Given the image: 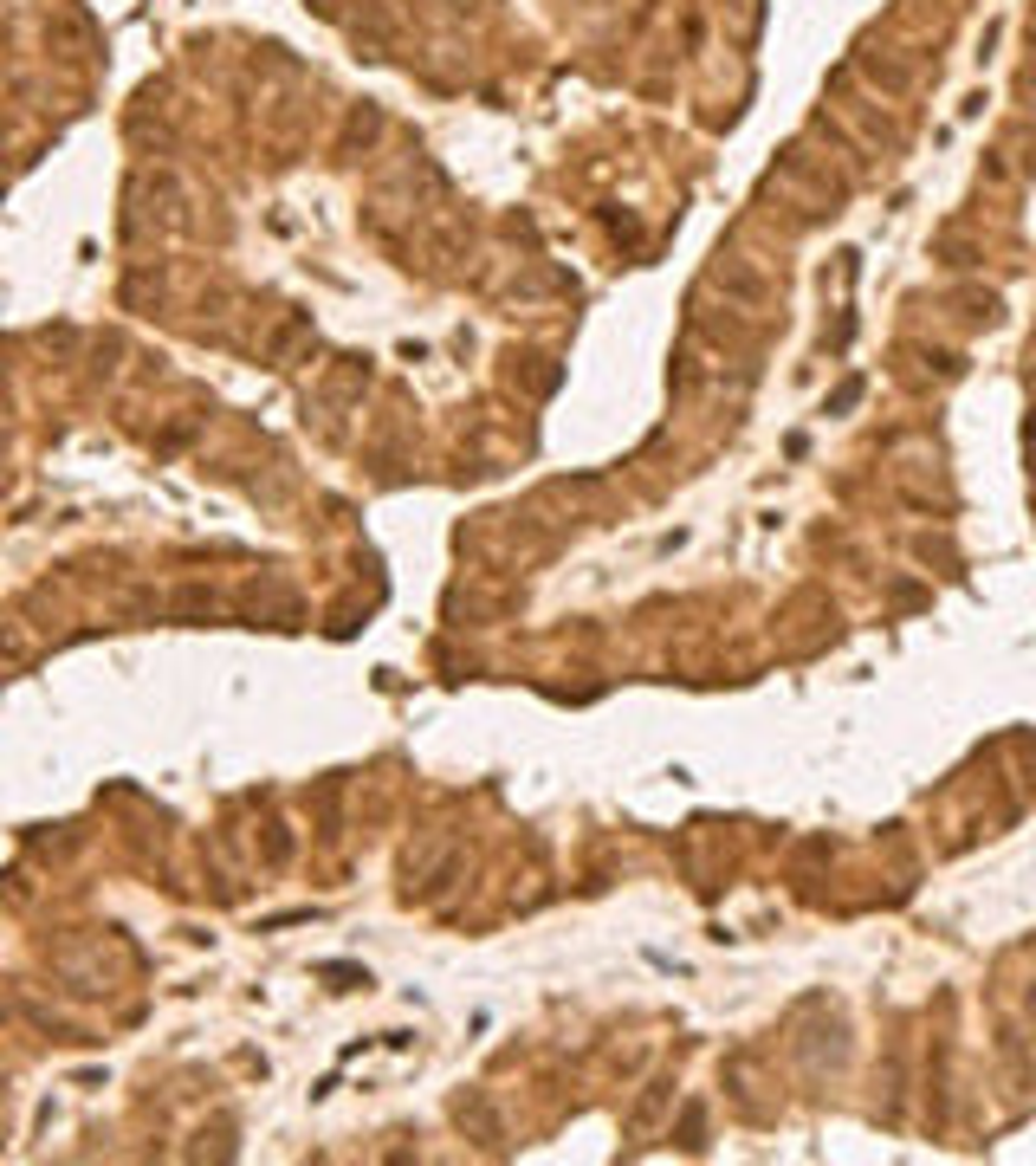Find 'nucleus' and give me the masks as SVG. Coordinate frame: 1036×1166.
<instances>
[{
	"label": "nucleus",
	"instance_id": "nucleus-1",
	"mask_svg": "<svg viewBox=\"0 0 1036 1166\" xmlns=\"http://www.w3.org/2000/svg\"><path fill=\"white\" fill-rule=\"evenodd\" d=\"M778 169H784L790 182H803V188H810V195H823V202H829V214H836L842 202H849V175H836V169H817V163H810V149H803V143H784V149H778Z\"/></svg>",
	"mask_w": 1036,
	"mask_h": 1166
},
{
	"label": "nucleus",
	"instance_id": "nucleus-2",
	"mask_svg": "<svg viewBox=\"0 0 1036 1166\" xmlns=\"http://www.w3.org/2000/svg\"><path fill=\"white\" fill-rule=\"evenodd\" d=\"M713 279H719L725 298H739V305H771V279H764L758 267H745V259H725Z\"/></svg>",
	"mask_w": 1036,
	"mask_h": 1166
},
{
	"label": "nucleus",
	"instance_id": "nucleus-3",
	"mask_svg": "<svg viewBox=\"0 0 1036 1166\" xmlns=\"http://www.w3.org/2000/svg\"><path fill=\"white\" fill-rule=\"evenodd\" d=\"M855 65H862V71H868V79H874V85H881V91H888V98H901V91H907V85H913V71H907V65H894V59H888V52H862V59H855Z\"/></svg>",
	"mask_w": 1036,
	"mask_h": 1166
},
{
	"label": "nucleus",
	"instance_id": "nucleus-4",
	"mask_svg": "<svg viewBox=\"0 0 1036 1166\" xmlns=\"http://www.w3.org/2000/svg\"><path fill=\"white\" fill-rule=\"evenodd\" d=\"M668 1096H674L668 1082H648V1096H641V1102H635V1115H629V1135H641V1127H648V1121H655V1115L668 1108Z\"/></svg>",
	"mask_w": 1036,
	"mask_h": 1166
},
{
	"label": "nucleus",
	"instance_id": "nucleus-5",
	"mask_svg": "<svg viewBox=\"0 0 1036 1166\" xmlns=\"http://www.w3.org/2000/svg\"><path fill=\"white\" fill-rule=\"evenodd\" d=\"M1030 1004H1036V992H1030Z\"/></svg>",
	"mask_w": 1036,
	"mask_h": 1166
}]
</instances>
